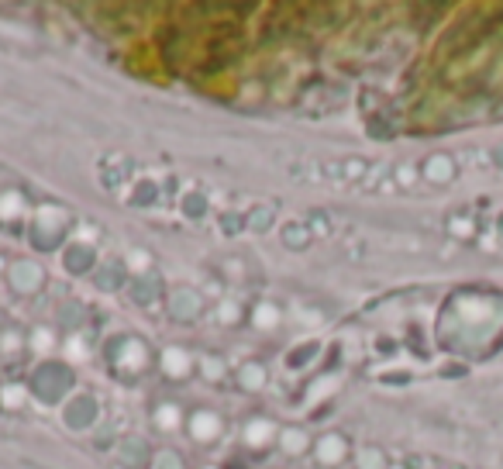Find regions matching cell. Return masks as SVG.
<instances>
[{
	"instance_id": "6da1fadb",
	"label": "cell",
	"mask_w": 503,
	"mask_h": 469,
	"mask_svg": "<svg viewBox=\"0 0 503 469\" xmlns=\"http://www.w3.org/2000/svg\"><path fill=\"white\" fill-rule=\"evenodd\" d=\"M193 432L200 438H210L214 432H217V418H210V414H200L197 421H193Z\"/></svg>"
},
{
	"instance_id": "7a4b0ae2",
	"label": "cell",
	"mask_w": 503,
	"mask_h": 469,
	"mask_svg": "<svg viewBox=\"0 0 503 469\" xmlns=\"http://www.w3.org/2000/svg\"><path fill=\"white\" fill-rule=\"evenodd\" d=\"M166 366L172 369V373H183V366H186V356H183L179 349H169V352H166Z\"/></svg>"
},
{
	"instance_id": "3957f363",
	"label": "cell",
	"mask_w": 503,
	"mask_h": 469,
	"mask_svg": "<svg viewBox=\"0 0 503 469\" xmlns=\"http://www.w3.org/2000/svg\"><path fill=\"white\" fill-rule=\"evenodd\" d=\"M266 435H269V425H262V421L248 428V438H252V442H262V438H266Z\"/></svg>"
},
{
	"instance_id": "277c9868",
	"label": "cell",
	"mask_w": 503,
	"mask_h": 469,
	"mask_svg": "<svg viewBox=\"0 0 503 469\" xmlns=\"http://www.w3.org/2000/svg\"><path fill=\"white\" fill-rule=\"evenodd\" d=\"M272 321H276V311L262 307V311H259V325H272Z\"/></svg>"
},
{
	"instance_id": "5b68a950",
	"label": "cell",
	"mask_w": 503,
	"mask_h": 469,
	"mask_svg": "<svg viewBox=\"0 0 503 469\" xmlns=\"http://www.w3.org/2000/svg\"><path fill=\"white\" fill-rule=\"evenodd\" d=\"M159 421H163V425H176V411H172V407L159 411Z\"/></svg>"
},
{
	"instance_id": "8992f818",
	"label": "cell",
	"mask_w": 503,
	"mask_h": 469,
	"mask_svg": "<svg viewBox=\"0 0 503 469\" xmlns=\"http://www.w3.org/2000/svg\"><path fill=\"white\" fill-rule=\"evenodd\" d=\"M286 449H303V438H297V435H286Z\"/></svg>"
},
{
	"instance_id": "52a82bcc",
	"label": "cell",
	"mask_w": 503,
	"mask_h": 469,
	"mask_svg": "<svg viewBox=\"0 0 503 469\" xmlns=\"http://www.w3.org/2000/svg\"><path fill=\"white\" fill-rule=\"evenodd\" d=\"M324 456H338V442H324Z\"/></svg>"
}]
</instances>
